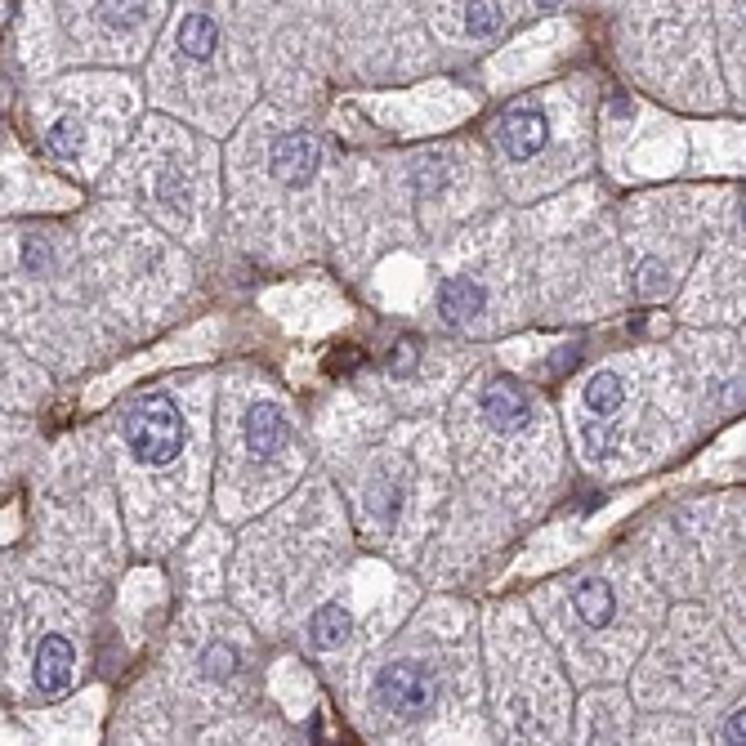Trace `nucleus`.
I'll return each instance as SVG.
<instances>
[{
    "label": "nucleus",
    "mask_w": 746,
    "mask_h": 746,
    "mask_svg": "<svg viewBox=\"0 0 746 746\" xmlns=\"http://www.w3.org/2000/svg\"><path fill=\"white\" fill-rule=\"evenodd\" d=\"M126 447L135 452L139 465H170L184 452V416H179L175 398L166 394H143L126 411Z\"/></svg>",
    "instance_id": "nucleus-1"
},
{
    "label": "nucleus",
    "mask_w": 746,
    "mask_h": 746,
    "mask_svg": "<svg viewBox=\"0 0 746 746\" xmlns=\"http://www.w3.org/2000/svg\"><path fill=\"white\" fill-rule=\"evenodd\" d=\"M376 702L398 720H425L438 702V684L429 666L420 662H394L376 675Z\"/></svg>",
    "instance_id": "nucleus-2"
},
{
    "label": "nucleus",
    "mask_w": 746,
    "mask_h": 746,
    "mask_svg": "<svg viewBox=\"0 0 746 746\" xmlns=\"http://www.w3.org/2000/svg\"><path fill=\"white\" fill-rule=\"evenodd\" d=\"M496 143L510 161H532L537 152L550 143V121L532 108H519V112H505L496 121Z\"/></svg>",
    "instance_id": "nucleus-3"
},
{
    "label": "nucleus",
    "mask_w": 746,
    "mask_h": 746,
    "mask_svg": "<svg viewBox=\"0 0 746 746\" xmlns=\"http://www.w3.org/2000/svg\"><path fill=\"white\" fill-rule=\"evenodd\" d=\"M483 416L496 434H519V429L532 420L528 389L514 385V380H492V385L483 389Z\"/></svg>",
    "instance_id": "nucleus-4"
},
{
    "label": "nucleus",
    "mask_w": 746,
    "mask_h": 746,
    "mask_svg": "<svg viewBox=\"0 0 746 746\" xmlns=\"http://www.w3.org/2000/svg\"><path fill=\"white\" fill-rule=\"evenodd\" d=\"M273 175L282 179L286 188H300L318 175V148H313L309 135H282L273 143Z\"/></svg>",
    "instance_id": "nucleus-5"
},
{
    "label": "nucleus",
    "mask_w": 746,
    "mask_h": 746,
    "mask_svg": "<svg viewBox=\"0 0 746 746\" xmlns=\"http://www.w3.org/2000/svg\"><path fill=\"white\" fill-rule=\"evenodd\" d=\"M483 304H487L483 282H474V277H465V273L443 277V286H438V313H443V322H452V327L474 322L478 313H483Z\"/></svg>",
    "instance_id": "nucleus-6"
},
{
    "label": "nucleus",
    "mask_w": 746,
    "mask_h": 746,
    "mask_svg": "<svg viewBox=\"0 0 746 746\" xmlns=\"http://www.w3.org/2000/svg\"><path fill=\"white\" fill-rule=\"evenodd\" d=\"M72 666H76V653L63 635H45L41 648H36V688L41 693H68L72 684Z\"/></svg>",
    "instance_id": "nucleus-7"
},
{
    "label": "nucleus",
    "mask_w": 746,
    "mask_h": 746,
    "mask_svg": "<svg viewBox=\"0 0 746 746\" xmlns=\"http://www.w3.org/2000/svg\"><path fill=\"white\" fill-rule=\"evenodd\" d=\"M246 447H251V456H277L286 443V416L277 411L273 403H255L246 411Z\"/></svg>",
    "instance_id": "nucleus-8"
},
{
    "label": "nucleus",
    "mask_w": 746,
    "mask_h": 746,
    "mask_svg": "<svg viewBox=\"0 0 746 746\" xmlns=\"http://www.w3.org/2000/svg\"><path fill=\"white\" fill-rule=\"evenodd\" d=\"M309 648L313 653H331V648H340L344 639H349V630H353V617H349V608L344 604H322L318 612L309 617Z\"/></svg>",
    "instance_id": "nucleus-9"
},
{
    "label": "nucleus",
    "mask_w": 746,
    "mask_h": 746,
    "mask_svg": "<svg viewBox=\"0 0 746 746\" xmlns=\"http://www.w3.org/2000/svg\"><path fill=\"white\" fill-rule=\"evenodd\" d=\"M572 604H577L581 621H586L590 630H604L612 621V612H617V595H612V586L604 577H586L577 590H572Z\"/></svg>",
    "instance_id": "nucleus-10"
},
{
    "label": "nucleus",
    "mask_w": 746,
    "mask_h": 746,
    "mask_svg": "<svg viewBox=\"0 0 746 746\" xmlns=\"http://www.w3.org/2000/svg\"><path fill=\"white\" fill-rule=\"evenodd\" d=\"M179 45H184V54H188L193 63L215 59V50H219V27L210 23L206 14H188L184 23H179Z\"/></svg>",
    "instance_id": "nucleus-11"
},
{
    "label": "nucleus",
    "mask_w": 746,
    "mask_h": 746,
    "mask_svg": "<svg viewBox=\"0 0 746 746\" xmlns=\"http://www.w3.org/2000/svg\"><path fill=\"white\" fill-rule=\"evenodd\" d=\"M586 407L595 411V416H617V407L626 403V380L612 376V371H599L595 380H586Z\"/></svg>",
    "instance_id": "nucleus-12"
},
{
    "label": "nucleus",
    "mask_w": 746,
    "mask_h": 746,
    "mask_svg": "<svg viewBox=\"0 0 746 746\" xmlns=\"http://www.w3.org/2000/svg\"><path fill=\"white\" fill-rule=\"evenodd\" d=\"M143 14H148V0H99V18L112 27V32H130V27H139Z\"/></svg>",
    "instance_id": "nucleus-13"
},
{
    "label": "nucleus",
    "mask_w": 746,
    "mask_h": 746,
    "mask_svg": "<svg viewBox=\"0 0 746 746\" xmlns=\"http://www.w3.org/2000/svg\"><path fill=\"white\" fill-rule=\"evenodd\" d=\"M501 5L496 0H470V9H465V32L474 36V41H487V36L501 32Z\"/></svg>",
    "instance_id": "nucleus-14"
},
{
    "label": "nucleus",
    "mask_w": 746,
    "mask_h": 746,
    "mask_svg": "<svg viewBox=\"0 0 746 746\" xmlns=\"http://www.w3.org/2000/svg\"><path fill=\"white\" fill-rule=\"evenodd\" d=\"M81 143H85V130H81V121H72V117H59L45 130V148H50L54 157H81Z\"/></svg>",
    "instance_id": "nucleus-15"
},
{
    "label": "nucleus",
    "mask_w": 746,
    "mask_h": 746,
    "mask_svg": "<svg viewBox=\"0 0 746 746\" xmlns=\"http://www.w3.org/2000/svg\"><path fill=\"white\" fill-rule=\"evenodd\" d=\"M202 675L206 679H233L237 675V653L228 644H215V648H206V657H202Z\"/></svg>",
    "instance_id": "nucleus-16"
},
{
    "label": "nucleus",
    "mask_w": 746,
    "mask_h": 746,
    "mask_svg": "<svg viewBox=\"0 0 746 746\" xmlns=\"http://www.w3.org/2000/svg\"><path fill=\"white\" fill-rule=\"evenodd\" d=\"M666 291H671V277H666V264L648 260L644 269H639V295H644V300H662Z\"/></svg>",
    "instance_id": "nucleus-17"
},
{
    "label": "nucleus",
    "mask_w": 746,
    "mask_h": 746,
    "mask_svg": "<svg viewBox=\"0 0 746 746\" xmlns=\"http://www.w3.org/2000/svg\"><path fill=\"white\" fill-rule=\"evenodd\" d=\"M416 358H420L416 340H398L394 353H389V371H394V376H407V371L416 367Z\"/></svg>",
    "instance_id": "nucleus-18"
},
{
    "label": "nucleus",
    "mask_w": 746,
    "mask_h": 746,
    "mask_svg": "<svg viewBox=\"0 0 746 746\" xmlns=\"http://www.w3.org/2000/svg\"><path fill=\"white\" fill-rule=\"evenodd\" d=\"M23 264L32 273H45V264H50V246H41L36 237H27V246H23Z\"/></svg>",
    "instance_id": "nucleus-19"
},
{
    "label": "nucleus",
    "mask_w": 746,
    "mask_h": 746,
    "mask_svg": "<svg viewBox=\"0 0 746 746\" xmlns=\"http://www.w3.org/2000/svg\"><path fill=\"white\" fill-rule=\"evenodd\" d=\"M720 738L729 742V746H746V711H738V715H729V720H724Z\"/></svg>",
    "instance_id": "nucleus-20"
},
{
    "label": "nucleus",
    "mask_w": 746,
    "mask_h": 746,
    "mask_svg": "<svg viewBox=\"0 0 746 746\" xmlns=\"http://www.w3.org/2000/svg\"><path fill=\"white\" fill-rule=\"evenodd\" d=\"M537 5H541V9H559L563 0H537Z\"/></svg>",
    "instance_id": "nucleus-21"
},
{
    "label": "nucleus",
    "mask_w": 746,
    "mask_h": 746,
    "mask_svg": "<svg viewBox=\"0 0 746 746\" xmlns=\"http://www.w3.org/2000/svg\"><path fill=\"white\" fill-rule=\"evenodd\" d=\"M742 219H746V206H742Z\"/></svg>",
    "instance_id": "nucleus-22"
}]
</instances>
